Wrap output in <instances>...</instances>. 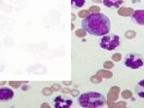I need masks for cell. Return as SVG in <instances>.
I'll use <instances>...</instances> for the list:
<instances>
[{
  "instance_id": "5",
  "label": "cell",
  "mask_w": 144,
  "mask_h": 108,
  "mask_svg": "<svg viewBox=\"0 0 144 108\" xmlns=\"http://www.w3.org/2000/svg\"><path fill=\"white\" fill-rule=\"evenodd\" d=\"M55 108H68L73 105V101L71 97L66 95H59L54 99Z\"/></svg>"
},
{
  "instance_id": "1",
  "label": "cell",
  "mask_w": 144,
  "mask_h": 108,
  "mask_svg": "<svg viewBox=\"0 0 144 108\" xmlns=\"http://www.w3.org/2000/svg\"><path fill=\"white\" fill-rule=\"evenodd\" d=\"M82 27L91 35L103 36L110 33L111 22L103 13H92L82 20Z\"/></svg>"
},
{
  "instance_id": "8",
  "label": "cell",
  "mask_w": 144,
  "mask_h": 108,
  "mask_svg": "<svg viewBox=\"0 0 144 108\" xmlns=\"http://www.w3.org/2000/svg\"><path fill=\"white\" fill-rule=\"evenodd\" d=\"M14 92L8 88H0V100H7L13 97Z\"/></svg>"
},
{
  "instance_id": "17",
  "label": "cell",
  "mask_w": 144,
  "mask_h": 108,
  "mask_svg": "<svg viewBox=\"0 0 144 108\" xmlns=\"http://www.w3.org/2000/svg\"><path fill=\"white\" fill-rule=\"evenodd\" d=\"M6 83V81H0V86H3Z\"/></svg>"
},
{
  "instance_id": "6",
  "label": "cell",
  "mask_w": 144,
  "mask_h": 108,
  "mask_svg": "<svg viewBox=\"0 0 144 108\" xmlns=\"http://www.w3.org/2000/svg\"><path fill=\"white\" fill-rule=\"evenodd\" d=\"M132 20L135 24L144 25V10H136L132 16Z\"/></svg>"
},
{
  "instance_id": "11",
  "label": "cell",
  "mask_w": 144,
  "mask_h": 108,
  "mask_svg": "<svg viewBox=\"0 0 144 108\" xmlns=\"http://www.w3.org/2000/svg\"><path fill=\"white\" fill-rule=\"evenodd\" d=\"M28 83V81H9V85L10 86L14 87L15 88H18L21 86L22 83Z\"/></svg>"
},
{
  "instance_id": "15",
  "label": "cell",
  "mask_w": 144,
  "mask_h": 108,
  "mask_svg": "<svg viewBox=\"0 0 144 108\" xmlns=\"http://www.w3.org/2000/svg\"><path fill=\"white\" fill-rule=\"evenodd\" d=\"M41 108H50V106H49L47 103H43L42 105L41 106Z\"/></svg>"
},
{
  "instance_id": "13",
  "label": "cell",
  "mask_w": 144,
  "mask_h": 108,
  "mask_svg": "<svg viewBox=\"0 0 144 108\" xmlns=\"http://www.w3.org/2000/svg\"><path fill=\"white\" fill-rule=\"evenodd\" d=\"M1 9L5 11H10L12 10V7L7 4H4L1 6Z\"/></svg>"
},
{
  "instance_id": "9",
  "label": "cell",
  "mask_w": 144,
  "mask_h": 108,
  "mask_svg": "<svg viewBox=\"0 0 144 108\" xmlns=\"http://www.w3.org/2000/svg\"><path fill=\"white\" fill-rule=\"evenodd\" d=\"M135 93L138 96L144 98V79L140 81L136 85Z\"/></svg>"
},
{
  "instance_id": "7",
  "label": "cell",
  "mask_w": 144,
  "mask_h": 108,
  "mask_svg": "<svg viewBox=\"0 0 144 108\" xmlns=\"http://www.w3.org/2000/svg\"><path fill=\"white\" fill-rule=\"evenodd\" d=\"M123 3V0H103V3L105 6L112 9H118Z\"/></svg>"
},
{
  "instance_id": "12",
  "label": "cell",
  "mask_w": 144,
  "mask_h": 108,
  "mask_svg": "<svg viewBox=\"0 0 144 108\" xmlns=\"http://www.w3.org/2000/svg\"><path fill=\"white\" fill-rule=\"evenodd\" d=\"M42 93L45 96H48L51 95L52 93V91L51 90L50 88H48V87H46L42 89Z\"/></svg>"
},
{
  "instance_id": "16",
  "label": "cell",
  "mask_w": 144,
  "mask_h": 108,
  "mask_svg": "<svg viewBox=\"0 0 144 108\" xmlns=\"http://www.w3.org/2000/svg\"><path fill=\"white\" fill-rule=\"evenodd\" d=\"M19 0H9V1L10 2L13 3H16L19 2Z\"/></svg>"
},
{
  "instance_id": "14",
  "label": "cell",
  "mask_w": 144,
  "mask_h": 108,
  "mask_svg": "<svg viewBox=\"0 0 144 108\" xmlns=\"http://www.w3.org/2000/svg\"><path fill=\"white\" fill-rule=\"evenodd\" d=\"M27 4V2L26 1V0H22L20 2V5L21 6H25Z\"/></svg>"
},
{
  "instance_id": "10",
  "label": "cell",
  "mask_w": 144,
  "mask_h": 108,
  "mask_svg": "<svg viewBox=\"0 0 144 108\" xmlns=\"http://www.w3.org/2000/svg\"><path fill=\"white\" fill-rule=\"evenodd\" d=\"M86 3V0H71L72 9H78L83 7Z\"/></svg>"
},
{
  "instance_id": "18",
  "label": "cell",
  "mask_w": 144,
  "mask_h": 108,
  "mask_svg": "<svg viewBox=\"0 0 144 108\" xmlns=\"http://www.w3.org/2000/svg\"><path fill=\"white\" fill-rule=\"evenodd\" d=\"M2 3V0H0V5Z\"/></svg>"
},
{
  "instance_id": "4",
  "label": "cell",
  "mask_w": 144,
  "mask_h": 108,
  "mask_svg": "<svg viewBox=\"0 0 144 108\" xmlns=\"http://www.w3.org/2000/svg\"><path fill=\"white\" fill-rule=\"evenodd\" d=\"M125 66L131 69H137L144 65V59L141 54L137 52H129L124 59Z\"/></svg>"
},
{
  "instance_id": "2",
  "label": "cell",
  "mask_w": 144,
  "mask_h": 108,
  "mask_svg": "<svg viewBox=\"0 0 144 108\" xmlns=\"http://www.w3.org/2000/svg\"><path fill=\"white\" fill-rule=\"evenodd\" d=\"M77 103L81 107L96 108L105 105L106 100L101 93L96 91H87L79 96L77 98Z\"/></svg>"
},
{
  "instance_id": "3",
  "label": "cell",
  "mask_w": 144,
  "mask_h": 108,
  "mask_svg": "<svg viewBox=\"0 0 144 108\" xmlns=\"http://www.w3.org/2000/svg\"><path fill=\"white\" fill-rule=\"evenodd\" d=\"M120 37L115 34H107L100 40V47L107 51H113L120 45Z\"/></svg>"
}]
</instances>
